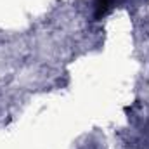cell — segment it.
<instances>
[{"label":"cell","instance_id":"6da1fadb","mask_svg":"<svg viewBox=\"0 0 149 149\" xmlns=\"http://www.w3.org/2000/svg\"><path fill=\"white\" fill-rule=\"evenodd\" d=\"M94 7H95V17L101 19V17H104L109 12L111 0H94Z\"/></svg>","mask_w":149,"mask_h":149}]
</instances>
